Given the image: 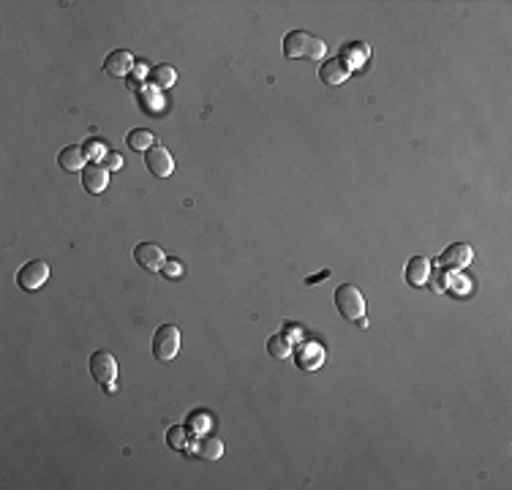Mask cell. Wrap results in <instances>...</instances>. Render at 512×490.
I'll list each match as a JSON object with an SVG mask.
<instances>
[{"label": "cell", "mask_w": 512, "mask_h": 490, "mask_svg": "<svg viewBox=\"0 0 512 490\" xmlns=\"http://www.w3.org/2000/svg\"><path fill=\"white\" fill-rule=\"evenodd\" d=\"M327 52V47H324V41L317 38L314 33H308V30H292V33H286L283 38V55L286 57H308V60H322Z\"/></svg>", "instance_id": "6da1fadb"}, {"label": "cell", "mask_w": 512, "mask_h": 490, "mask_svg": "<svg viewBox=\"0 0 512 490\" xmlns=\"http://www.w3.org/2000/svg\"><path fill=\"white\" fill-rule=\"evenodd\" d=\"M336 308L343 319H363L365 316V297L357 286L343 283L336 289Z\"/></svg>", "instance_id": "7a4b0ae2"}, {"label": "cell", "mask_w": 512, "mask_h": 490, "mask_svg": "<svg viewBox=\"0 0 512 490\" xmlns=\"http://www.w3.org/2000/svg\"><path fill=\"white\" fill-rule=\"evenodd\" d=\"M180 351V330L175 324H161L156 335H153V354L161 363H169Z\"/></svg>", "instance_id": "3957f363"}, {"label": "cell", "mask_w": 512, "mask_h": 490, "mask_svg": "<svg viewBox=\"0 0 512 490\" xmlns=\"http://www.w3.org/2000/svg\"><path fill=\"white\" fill-rule=\"evenodd\" d=\"M47 278H50V264L41 262V259L22 264L17 273L19 289H25V292H38V289L47 283Z\"/></svg>", "instance_id": "277c9868"}, {"label": "cell", "mask_w": 512, "mask_h": 490, "mask_svg": "<svg viewBox=\"0 0 512 490\" xmlns=\"http://www.w3.org/2000/svg\"><path fill=\"white\" fill-rule=\"evenodd\" d=\"M90 376L98 382V384H112L115 376H118V363L109 351H93L90 354Z\"/></svg>", "instance_id": "5b68a950"}, {"label": "cell", "mask_w": 512, "mask_h": 490, "mask_svg": "<svg viewBox=\"0 0 512 490\" xmlns=\"http://www.w3.org/2000/svg\"><path fill=\"white\" fill-rule=\"evenodd\" d=\"M144 164H147V172L156 177H169L172 169H175V161L169 156V150L161 147V144H153V147L144 153Z\"/></svg>", "instance_id": "8992f818"}, {"label": "cell", "mask_w": 512, "mask_h": 490, "mask_svg": "<svg viewBox=\"0 0 512 490\" xmlns=\"http://www.w3.org/2000/svg\"><path fill=\"white\" fill-rule=\"evenodd\" d=\"M134 262L140 264V267H144V270H150V273H156V270H164L166 256H164V251H161L159 245L140 243L134 248Z\"/></svg>", "instance_id": "52a82bcc"}, {"label": "cell", "mask_w": 512, "mask_h": 490, "mask_svg": "<svg viewBox=\"0 0 512 490\" xmlns=\"http://www.w3.org/2000/svg\"><path fill=\"white\" fill-rule=\"evenodd\" d=\"M57 164L66 169V172H82L88 166V150L82 144H69L57 153Z\"/></svg>", "instance_id": "ba28073f"}, {"label": "cell", "mask_w": 512, "mask_h": 490, "mask_svg": "<svg viewBox=\"0 0 512 490\" xmlns=\"http://www.w3.org/2000/svg\"><path fill=\"white\" fill-rule=\"evenodd\" d=\"M106 183H109V169L104 164H88L82 169V186L88 193H104Z\"/></svg>", "instance_id": "9c48e42d"}, {"label": "cell", "mask_w": 512, "mask_h": 490, "mask_svg": "<svg viewBox=\"0 0 512 490\" xmlns=\"http://www.w3.org/2000/svg\"><path fill=\"white\" fill-rule=\"evenodd\" d=\"M349 63L343 60V57H333V60H327L322 69H319V76H322V82H327V85H343L346 79H349Z\"/></svg>", "instance_id": "30bf717a"}, {"label": "cell", "mask_w": 512, "mask_h": 490, "mask_svg": "<svg viewBox=\"0 0 512 490\" xmlns=\"http://www.w3.org/2000/svg\"><path fill=\"white\" fill-rule=\"evenodd\" d=\"M134 69V57L125 52V50H112L104 57V71L112 76H128Z\"/></svg>", "instance_id": "8fae6325"}, {"label": "cell", "mask_w": 512, "mask_h": 490, "mask_svg": "<svg viewBox=\"0 0 512 490\" xmlns=\"http://www.w3.org/2000/svg\"><path fill=\"white\" fill-rule=\"evenodd\" d=\"M469 262H472V248L466 243L450 245V248L442 253V264L444 267H450V270H460V267H466Z\"/></svg>", "instance_id": "7c38bea8"}, {"label": "cell", "mask_w": 512, "mask_h": 490, "mask_svg": "<svg viewBox=\"0 0 512 490\" xmlns=\"http://www.w3.org/2000/svg\"><path fill=\"white\" fill-rule=\"evenodd\" d=\"M199 460H218L224 455V444L215 436H199L194 441V450H191Z\"/></svg>", "instance_id": "4fadbf2b"}, {"label": "cell", "mask_w": 512, "mask_h": 490, "mask_svg": "<svg viewBox=\"0 0 512 490\" xmlns=\"http://www.w3.org/2000/svg\"><path fill=\"white\" fill-rule=\"evenodd\" d=\"M431 259H425V256H414L411 262L406 264V280L411 286H423L428 275H431Z\"/></svg>", "instance_id": "5bb4252c"}, {"label": "cell", "mask_w": 512, "mask_h": 490, "mask_svg": "<svg viewBox=\"0 0 512 490\" xmlns=\"http://www.w3.org/2000/svg\"><path fill=\"white\" fill-rule=\"evenodd\" d=\"M156 144V137L147 131V128H134L131 134H128V147L131 150H140V153H147L150 147Z\"/></svg>", "instance_id": "9a60e30c"}, {"label": "cell", "mask_w": 512, "mask_h": 490, "mask_svg": "<svg viewBox=\"0 0 512 490\" xmlns=\"http://www.w3.org/2000/svg\"><path fill=\"white\" fill-rule=\"evenodd\" d=\"M302 354H297V365L302 368H319L324 363V349L317 346V343H308V346H302Z\"/></svg>", "instance_id": "2e32d148"}, {"label": "cell", "mask_w": 512, "mask_h": 490, "mask_svg": "<svg viewBox=\"0 0 512 490\" xmlns=\"http://www.w3.org/2000/svg\"><path fill=\"white\" fill-rule=\"evenodd\" d=\"M175 79H177V74H175L172 66H156V69L150 71V82L161 90L172 88V85H175Z\"/></svg>", "instance_id": "e0dca14e"}, {"label": "cell", "mask_w": 512, "mask_h": 490, "mask_svg": "<svg viewBox=\"0 0 512 490\" xmlns=\"http://www.w3.org/2000/svg\"><path fill=\"white\" fill-rule=\"evenodd\" d=\"M267 351L273 354V357H278V360H283V357H289V341L283 338V335H273L270 341H267Z\"/></svg>", "instance_id": "ac0fdd59"}, {"label": "cell", "mask_w": 512, "mask_h": 490, "mask_svg": "<svg viewBox=\"0 0 512 490\" xmlns=\"http://www.w3.org/2000/svg\"><path fill=\"white\" fill-rule=\"evenodd\" d=\"M166 441L175 447V450H186V444H188V438H186V428L183 425H177V428H169V433H166Z\"/></svg>", "instance_id": "d6986e66"}, {"label": "cell", "mask_w": 512, "mask_h": 490, "mask_svg": "<svg viewBox=\"0 0 512 490\" xmlns=\"http://www.w3.org/2000/svg\"><path fill=\"white\" fill-rule=\"evenodd\" d=\"M164 275H166V278H169V275H172V278H180V275H183V264L177 262V259L164 262Z\"/></svg>", "instance_id": "ffe728a7"}, {"label": "cell", "mask_w": 512, "mask_h": 490, "mask_svg": "<svg viewBox=\"0 0 512 490\" xmlns=\"http://www.w3.org/2000/svg\"><path fill=\"white\" fill-rule=\"evenodd\" d=\"M123 166V158L118 156V153H109L106 156V169H120Z\"/></svg>", "instance_id": "44dd1931"}, {"label": "cell", "mask_w": 512, "mask_h": 490, "mask_svg": "<svg viewBox=\"0 0 512 490\" xmlns=\"http://www.w3.org/2000/svg\"><path fill=\"white\" fill-rule=\"evenodd\" d=\"M327 275H330V270H324V273H322V275H314V278H308V283H317V280L327 278Z\"/></svg>", "instance_id": "7402d4cb"}, {"label": "cell", "mask_w": 512, "mask_h": 490, "mask_svg": "<svg viewBox=\"0 0 512 490\" xmlns=\"http://www.w3.org/2000/svg\"><path fill=\"white\" fill-rule=\"evenodd\" d=\"M85 150H90V153H98V150H101V147H98V144H96V142H88V144H85Z\"/></svg>", "instance_id": "603a6c76"}]
</instances>
